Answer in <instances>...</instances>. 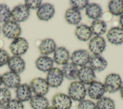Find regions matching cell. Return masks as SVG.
Instances as JSON below:
<instances>
[{"mask_svg":"<svg viewBox=\"0 0 123 109\" xmlns=\"http://www.w3.org/2000/svg\"><path fill=\"white\" fill-rule=\"evenodd\" d=\"M86 94L85 85L79 81H74L69 85L68 95L72 100L80 102L84 99Z\"/></svg>","mask_w":123,"mask_h":109,"instance_id":"cell-1","label":"cell"},{"mask_svg":"<svg viewBox=\"0 0 123 109\" xmlns=\"http://www.w3.org/2000/svg\"><path fill=\"white\" fill-rule=\"evenodd\" d=\"M104 85L105 92L109 93H114L120 90L122 85V80L119 74L111 73L108 75L104 81Z\"/></svg>","mask_w":123,"mask_h":109,"instance_id":"cell-2","label":"cell"},{"mask_svg":"<svg viewBox=\"0 0 123 109\" xmlns=\"http://www.w3.org/2000/svg\"><path fill=\"white\" fill-rule=\"evenodd\" d=\"M3 35L8 39H14L20 36L21 29L19 24L13 21H9L4 23L2 27Z\"/></svg>","mask_w":123,"mask_h":109,"instance_id":"cell-3","label":"cell"},{"mask_svg":"<svg viewBox=\"0 0 123 109\" xmlns=\"http://www.w3.org/2000/svg\"><path fill=\"white\" fill-rule=\"evenodd\" d=\"M29 47L27 41L24 38L18 37L11 43L9 48L13 56H20L25 54Z\"/></svg>","mask_w":123,"mask_h":109,"instance_id":"cell-4","label":"cell"},{"mask_svg":"<svg viewBox=\"0 0 123 109\" xmlns=\"http://www.w3.org/2000/svg\"><path fill=\"white\" fill-rule=\"evenodd\" d=\"M32 91L36 95L44 96L49 90V85L46 79L41 77H36L32 80L30 83Z\"/></svg>","mask_w":123,"mask_h":109,"instance_id":"cell-5","label":"cell"},{"mask_svg":"<svg viewBox=\"0 0 123 109\" xmlns=\"http://www.w3.org/2000/svg\"><path fill=\"white\" fill-rule=\"evenodd\" d=\"M63 75L62 71L58 68H52L47 74L46 81L49 86L57 88L60 86L63 81Z\"/></svg>","mask_w":123,"mask_h":109,"instance_id":"cell-6","label":"cell"},{"mask_svg":"<svg viewBox=\"0 0 123 109\" xmlns=\"http://www.w3.org/2000/svg\"><path fill=\"white\" fill-rule=\"evenodd\" d=\"M52 104L56 109H70L72 107V101L68 95L59 93L53 97Z\"/></svg>","mask_w":123,"mask_h":109,"instance_id":"cell-7","label":"cell"},{"mask_svg":"<svg viewBox=\"0 0 123 109\" xmlns=\"http://www.w3.org/2000/svg\"><path fill=\"white\" fill-rule=\"evenodd\" d=\"M29 15L30 10L25 4L17 5L11 11V17L16 23L24 22L28 18Z\"/></svg>","mask_w":123,"mask_h":109,"instance_id":"cell-8","label":"cell"},{"mask_svg":"<svg viewBox=\"0 0 123 109\" xmlns=\"http://www.w3.org/2000/svg\"><path fill=\"white\" fill-rule=\"evenodd\" d=\"M90 55L87 50L79 49L74 51L71 56L72 62L77 66L83 67L88 63Z\"/></svg>","mask_w":123,"mask_h":109,"instance_id":"cell-9","label":"cell"},{"mask_svg":"<svg viewBox=\"0 0 123 109\" xmlns=\"http://www.w3.org/2000/svg\"><path fill=\"white\" fill-rule=\"evenodd\" d=\"M2 84L8 88H17L21 83L19 74L12 72H7L1 75Z\"/></svg>","mask_w":123,"mask_h":109,"instance_id":"cell-10","label":"cell"},{"mask_svg":"<svg viewBox=\"0 0 123 109\" xmlns=\"http://www.w3.org/2000/svg\"><path fill=\"white\" fill-rule=\"evenodd\" d=\"M96 78L95 72L90 67L85 66L79 69L78 78L84 85H89L95 81Z\"/></svg>","mask_w":123,"mask_h":109,"instance_id":"cell-11","label":"cell"},{"mask_svg":"<svg viewBox=\"0 0 123 109\" xmlns=\"http://www.w3.org/2000/svg\"><path fill=\"white\" fill-rule=\"evenodd\" d=\"M105 93L104 84L100 82L95 81L89 85L87 93L90 98L98 100L103 97Z\"/></svg>","mask_w":123,"mask_h":109,"instance_id":"cell-12","label":"cell"},{"mask_svg":"<svg viewBox=\"0 0 123 109\" xmlns=\"http://www.w3.org/2000/svg\"><path fill=\"white\" fill-rule=\"evenodd\" d=\"M55 13V9L53 5L49 3H45L37 9V16L42 21H48L50 20Z\"/></svg>","mask_w":123,"mask_h":109,"instance_id":"cell-13","label":"cell"},{"mask_svg":"<svg viewBox=\"0 0 123 109\" xmlns=\"http://www.w3.org/2000/svg\"><path fill=\"white\" fill-rule=\"evenodd\" d=\"M106 42L104 38L100 36H95L90 39L88 48L94 55H99L105 49Z\"/></svg>","mask_w":123,"mask_h":109,"instance_id":"cell-14","label":"cell"},{"mask_svg":"<svg viewBox=\"0 0 123 109\" xmlns=\"http://www.w3.org/2000/svg\"><path fill=\"white\" fill-rule=\"evenodd\" d=\"M107 40L111 44L121 45L123 43V29L119 27L111 28L106 35Z\"/></svg>","mask_w":123,"mask_h":109,"instance_id":"cell-15","label":"cell"},{"mask_svg":"<svg viewBox=\"0 0 123 109\" xmlns=\"http://www.w3.org/2000/svg\"><path fill=\"white\" fill-rule=\"evenodd\" d=\"M7 64L11 72L18 74L23 72L25 67L24 60L20 56H17L10 57Z\"/></svg>","mask_w":123,"mask_h":109,"instance_id":"cell-16","label":"cell"},{"mask_svg":"<svg viewBox=\"0 0 123 109\" xmlns=\"http://www.w3.org/2000/svg\"><path fill=\"white\" fill-rule=\"evenodd\" d=\"M90 67L94 71L98 72L103 71L108 65L106 60L99 55H92L90 56L88 62Z\"/></svg>","mask_w":123,"mask_h":109,"instance_id":"cell-17","label":"cell"},{"mask_svg":"<svg viewBox=\"0 0 123 109\" xmlns=\"http://www.w3.org/2000/svg\"><path fill=\"white\" fill-rule=\"evenodd\" d=\"M32 90L29 85L26 83L20 84L16 89V96L18 100L21 102H26L32 97Z\"/></svg>","mask_w":123,"mask_h":109,"instance_id":"cell-18","label":"cell"},{"mask_svg":"<svg viewBox=\"0 0 123 109\" xmlns=\"http://www.w3.org/2000/svg\"><path fill=\"white\" fill-rule=\"evenodd\" d=\"M70 59L69 51L63 47L56 48L54 52L53 61L58 65H64Z\"/></svg>","mask_w":123,"mask_h":109,"instance_id":"cell-19","label":"cell"},{"mask_svg":"<svg viewBox=\"0 0 123 109\" xmlns=\"http://www.w3.org/2000/svg\"><path fill=\"white\" fill-rule=\"evenodd\" d=\"M53 60L47 56L39 57L36 61L35 64L37 69L42 72H49L53 68Z\"/></svg>","mask_w":123,"mask_h":109,"instance_id":"cell-20","label":"cell"},{"mask_svg":"<svg viewBox=\"0 0 123 109\" xmlns=\"http://www.w3.org/2000/svg\"><path fill=\"white\" fill-rule=\"evenodd\" d=\"M56 48V43L54 40L51 38H46L42 40L38 47L40 53L44 56L54 52Z\"/></svg>","mask_w":123,"mask_h":109,"instance_id":"cell-21","label":"cell"},{"mask_svg":"<svg viewBox=\"0 0 123 109\" xmlns=\"http://www.w3.org/2000/svg\"><path fill=\"white\" fill-rule=\"evenodd\" d=\"M86 14L90 19L94 20H98L102 15V9L99 4L90 3L86 8Z\"/></svg>","mask_w":123,"mask_h":109,"instance_id":"cell-22","label":"cell"},{"mask_svg":"<svg viewBox=\"0 0 123 109\" xmlns=\"http://www.w3.org/2000/svg\"><path fill=\"white\" fill-rule=\"evenodd\" d=\"M63 76L69 80H75L78 78L79 69L72 62L64 64L62 70Z\"/></svg>","mask_w":123,"mask_h":109,"instance_id":"cell-23","label":"cell"},{"mask_svg":"<svg viewBox=\"0 0 123 109\" xmlns=\"http://www.w3.org/2000/svg\"><path fill=\"white\" fill-rule=\"evenodd\" d=\"M66 22L72 25H77L81 21L82 16L79 10L72 7L66 10L64 15Z\"/></svg>","mask_w":123,"mask_h":109,"instance_id":"cell-24","label":"cell"},{"mask_svg":"<svg viewBox=\"0 0 123 109\" xmlns=\"http://www.w3.org/2000/svg\"><path fill=\"white\" fill-rule=\"evenodd\" d=\"M30 104L33 109H47L49 107V102L44 96L35 95L30 100Z\"/></svg>","mask_w":123,"mask_h":109,"instance_id":"cell-25","label":"cell"},{"mask_svg":"<svg viewBox=\"0 0 123 109\" xmlns=\"http://www.w3.org/2000/svg\"><path fill=\"white\" fill-rule=\"evenodd\" d=\"M92 33L89 26L86 24H81L76 27L75 35L80 41H86L89 40Z\"/></svg>","mask_w":123,"mask_h":109,"instance_id":"cell-26","label":"cell"},{"mask_svg":"<svg viewBox=\"0 0 123 109\" xmlns=\"http://www.w3.org/2000/svg\"><path fill=\"white\" fill-rule=\"evenodd\" d=\"M90 28L93 34L96 36H100L105 33L107 25L104 21L98 19L92 22Z\"/></svg>","mask_w":123,"mask_h":109,"instance_id":"cell-27","label":"cell"},{"mask_svg":"<svg viewBox=\"0 0 123 109\" xmlns=\"http://www.w3.org/2000/svg\"><path fill=\"white\" fill-rule=\"evenodd\" d=\"M109 12L113 15L119 16L123 14V0H111L108 4Z\"/></svg>","mask_w":123,"mask_h":109,"instance_id":"cell-28","label":"cell"},{"mask_svg":"<svg viewBox=\"0 0 123 109\" xmlns=\"http://www.w3.org/2000/svg\"><path fill=\"white\" fill-rule=\"evenodd\" d=\"M97 109H115V106L113 100L110 97H102L96 103Z\"/></svg>","mask_w":123,"mask_h":109,"instance_id":"cell-29","label":"cell"},{"mask_svg":"<svg viewBox=\"0 0 123 109\" xmlns=\"http://www.w3.org/2000/svg\"><path fill=\"white\" fill-rule=\"evenodd\" d=\"M11 17V11L8 5L0 4V23H6Z\"/></svg>","mask_w":123,"mask_h":109,"instance_id":"cell-30","label":"cell"},{"mask_svg":"<svg viewBox=\"0 0 123 109\" xmlns=\"http://www.w3.org/2000/svg\"><path fill=\"white\" fill-rule=\"evenodd\" d=\"M11 98V93L6 87L0 88V104H7Z\"/></svg>","mask_w":123,"mask_h":109,"instance_id":"cell-31","label":"cell"},{"mask_svg":"<svg viewBox=\"0 0 123 109\" xmlns=\"http://www.w3.org/2000/svg\"><path fill=\"white\" fill-rule=\"evenodd\" d=\"M70 4L72 8L79 11L86 8L89 4V1L87 0H71Z\"/></svg>","mask_w":123,"mask_h":109,"instance_id":"cell-32","label":"cell"},{"mask_svg":"<svg viewBox=\"0 0 123 109\" xmlns=\"http://www.w3.org/2000/svg\"><path fill=\"white\" fill-rule=\"evenodd\" d=\"M77 109H97L96 104L89 99H83L77 105Z\"/></svg>","mask_w":123,"mask_h":109,"instance_id":"cell-33","label":"cell"},{"mask_svg":"<svg viewBox=\"0 0 123 109\" xmlns=\"http://www.w3.org/2000/svg\"><path fill=\"white\" fill-rule=\"evenodd\" d=\"M6 109H24L22 102L17 99H11L5 106Z\"/></svg>","mask_w":123,"mask_h":109,"instance_id":"cell-34","label":"cell"},{"mask_svg":"<svg viewBox=\"0 0 123 109\" xmlns=\"http://www.w3.org/2000/svg\"><path fill=\"white\" fill-rule=\"evenodd\" d=\"M42 0H25V5L30 10H35L38 9L41 5Z\"/></svg>","mask_w":123,"mask_h":109,"instance_id":"cell-35","label":"cell"},{"mask_svg":"<svg viewBox=\"0 0 123 109\" xmlns=\"http://www.w3.org/2000/svg\"><path fill=\"white\" fill-rule=\"evenodd\" d=\"M10 58L8 52L3 49L0 48V67L7 64Z\"/></svg>","mask_w":123,"mask_h":109,"instance_id":"cell-36","label":"cell"},{"mask_svg":"<svg viewBox=\"0 0 123 109\" xmlns=\"http://www.w3.org/2000/svg\"><path fill=\"white\" fill-rule=\"evenodd\" d=\"M119 23L121 25L122 28L123 29V14H122L119 18Z\"/></svg>","mask_w":123,"mask_h":109,"instance_id":"cell-37","label":"cell"},{"mask_svg":"<svg viewBox=\"0 0 123 109\" xmlns=\"http://www.w3.org/2000/svg\"><path fill=\"white\" fill-rule=\"evenodd\" d=\"M120 95L121 97H122V98H123V85H122L120 89Z\"/></svg>","mask_w":123,"mask_h":109,"instance_id":"cell-38","label":"cell"},{"mask_svg":"<svg viewBox=\"0 0 123 109\" xmlns=\"http://www.w3.org/2000/svg\"><path fill=\"white\" fill-rule=\"evenodd\" d=\"M0 109H6V106L4 105L0 104Z\"/></svg>","mask_w":123,"mask_h":109,"instance_id":"cell-39","label":"cell"},{"mask_svg":"<svg viewBox=\"0 0 123 109\" xmlns=\"http://www.w3.org/2000/svg\"><path fill=\"white\" fill-rule=\"evenodd\" d=\"M2 79H1V76L0 75V86L2 85Z\"/></svg>","mask_w":123,"mask_h":109,"instance_id":"cell-40","label":"cell"},{"mask_svg":"<svg viewBox=\"0 0 123 109\" xmlns=\"http://www.w3.org/2000/svg\"><path fill=\"white\" fill-rule=\"evenodd\" d=\"M47 109H55L54 107L52 106V107H49Z\"/></svg>","mask_w":123,"mask_h":109,"instance_id":"cell-41","label":"cell"},{"mask_svg":"<svg viewBox=\"0 0 123 109\" xmlns=\"http://www.w3.org/2000/svg\"></svg>","mask_w":123,"mask_h":109,"instance_id":"cell-42","label":"cell"}]
</instances>
